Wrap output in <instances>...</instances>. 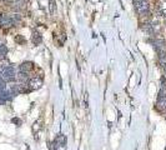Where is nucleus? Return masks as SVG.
Segmentation results:
<instances>
[{"instance_id": "9d476101", "label": "nucleus", "mask_w": 166, "mask_h": 150, "mask_svg": "<svg viewBox=\"0 0 166 150\" xmlns=\"http://www.w3.org/2000/svg\"><path fill=\"white\" fill-rule=\"evenodd\" d=\"M9 49L6 45L4 44H0V60H3V59H6V54H8Z\"/></svg>"}, {"instance_id": "423d86ee", "label": "nucleus", "mask_w": 166, "mask_h": 150, "mask_svg": "<svg viewBox=\"0 0 166 150\" xmlns=\"http://www.w3.org/2000/svg\"><path fill=\"white\" fill-rule=\"evenodd\" d=\"M31 41H32V44H34V45H39V44L43 43V36H41V34L38 32V30H34V32H32Z\"/></svg>"}, {"instance_id": "9b49d317", "label": "nucleus", "mask_w": 166, "mask_h": 150, "mask_svg": "<svg viewBox=\"0 0 166 150\" xmlns=\"http://www.w3.org/2000/svg\"><path fill=\"white\" fill-rule=\"evenodd\" d=\"M14 41H15L18 45H25V44H26V39H25L23 35H20V34H18V35L14 36Z\"/></svg>"}, {"instance_id": "0eeeda50", "label": "nucleus", "mask_w": 166, "mask_h": 150, "mask_svg": "<svg viewBox=\"0 0 166 150\" xmlns=\"http://www.w3.org/2000/svg\"><path fill=\"white\" fill-rule=\"evenodd\" d=\"M30 75L28 74V73H23V71H19L18 74H16V81L18 83H28L29 80H30Z\"/></svg>"}, {"instance_id": "f03ea898", "label": "nucleus", "mask_w": 166, "mask_h": 150, "mask_svg": "<svg viewBox=\"0 0 166 150\" xmlns=\"http://www.w3.org/2000/svg\"><path fill=\"white\" fill-rule=\"evenodd\" d=\"M0 25H2L3 29H10L14 26V23L10 18V14H6V13L0 14Z\"/></svg>"}, {"instance_id": "39448f33", "label": "nucleus", "mask_w": 166, "mask_h": 150, "mask_svg": "<svg viewBox=\"0 0 166 150\" xmlns=\"http://www.w3.org/2000/svg\"><path fill=\"white\" fill-rule=\"evenodd\" d=\"M155 109L157 111H166V96L165 98H157V101L155 104Z\"/></svg>"}, {"instance_id": "7ed1b4c3", "label": "nucleus", "mask_w": 166, "mask_h": 150, "mask_svg": "<svg viewBox=\"0 0 166 150\" xmlns=\"http://www.w3.org/2000/svg\"><path fill=\"white\" fill-rule=\"evenodd\" d=\"M28 85L31 89V92H32V90H36V89L41 88V85H43V78H40V76H32L28 81Z\"/></svg>"}, {"instance_id": "f8f14e48", "label": "nucleus", "mask_w": 166, "mask_h": 150, "mask_svg": "<svg viewBox=\"0 0 166 150\" xmlns=\"http://www.w3.org/2000/svg\"><path fill=\"white\" fill-rule=\"evenodd\" d=\"M49 8H50L51 14H54L55 13V3H54V0H49Z\"/></svg>"}, {"instance_id": "ddd939ff", "label": "nucleus", "mask_w": 166, "mask_h": 150, "mask_svg": "<svg viewBox=\"0 0 166 150\" xmlns=\"http://www.w3.org/2000/svg\"><path fill=\"white\" fill-rule=\"evenodd\" d=\"M11 123L16 124V126H20V125H21V120H20L19 118H13V119H11Z\"/></svg>"}, {"instance_id": "20e7f679", "label": "nucleus", "mask_w": 166, "mask_h": 150, "mask_svg": "<svg viewBox=\"0 0 166 150\" xmlns=\"http://www.w3.org/2000/svg\"><path fill=\"white\" fill-rule=\"evenodd\" d=\"M19 71H23V73H31L32 70H34L35 69V64L34 63H32V62H29V60H28V62H23L20 65H19Z\"/></svg>"}, {"instance_id": "1a4fd4ad", "label": "nucleus", "mask_w": 166, "mask_h": 150, "mask_svg": "<svg viewBox=\"0 0 166 150\" xmlns=\"http://www.w3.org/2000/svg\"><path fill=\"white\" fill-rule=\"evenodd\" d=\"M10 18H11V20L14 23V26L21 24V21H23V15L20 13H11L10 14Z\"/></svg>"}, {"instance_id": "f257e3e1", "label": "nucleus", "mask_w": 166, "mask_h": 150, "mask_svg": "<svg viewBox=\"0 0 166 150\" xmlns=\"http://www.w3.org/2000/svg\"><path fill=\"white\" fill-rule=\"evenodd\" d=\"M0 74H2V76H3V79L5 80L6 84H8V83H15V81H16V74H18V73H16V68L13 66V65L5 68Z\"/></svg>"}, {"instance_id": "6e6552de", "label": "nucleus", "mask_w": 166, "mask_h": 150, "mask_svg": "<svg viewBox=\"0 0 166 150\" xmlns=\"http://www.w3.org/2000/svg\"><path fill=\"white\" fill-rule=\"evenodd\" d=\"M54 143H56V145L57 146H62V148H65L66 146V136L64 135V134H57L56 135V138H55V140H54Z\"/></svg>"}]
</instances>
